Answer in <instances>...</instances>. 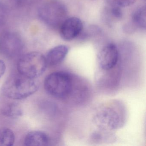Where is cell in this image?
<instances>
[{"label":"cell","mask_w":146,"mask_h":146,"mask_svg":"<svg viewBox=\"0 0 146 146\" xmlns=\"http://www.w3.org/2000/svg\"><path fill=\"white\" fill-rule=\"evenodd\" d=\"M49 142L48 136L40 131H33L28 133L24 140V144L27 146H45Z\"/></svg>","instance_id":"cell-10"},{"label":"cell","mask_w":146,"mask_h":146,"mask_svg":"<svg viewBox=\"0 0 146 146\" xmlns=\"http://www.w3.org/2000/svg\"><path fill=\"white\" fill-rule=\"evenodd\" d=\"M15 135L9 128H0V146H11L15 143Z\"/></svg>","instance_id":"cell-13"},{"label":"cell","mask_w":146,"mask_h":146,"mask_svg":"<svg viewBox=\"0 0 146 146\" xmlns=\"http://www.w3.org/2000/svg\"><path fill=\"white\" fill-rule=\"evenodd\" d=\"M110 5L117 6L120 7H126L134 4L136 0H107Z\"/></svg>","instance_id":"cell-14"},{"label":"cell","mask_w":146,"mask_h":146,"mask_svg":"<svg viewBox=\"0 0 146 146\" xmlns=\"http://www.w3.org/2000/svg\"><path fill=\"white\" fill-rule=\"evenodd\" d=\"M73 79L70 74L64 72H55L47 76L44 80L45 90L50 95L66 98L73 90Z\"/></svg>","instance_id":"cell-2"},{"label":"cell","mask_w":146,"mask_h":146,"mask_svg":"<svg viewBox=\"0 0 146 146\" xmlns=\"http://www.w3.org/2000/svg\"><path fill=\"white\" fill-rule=\"evenodd\" d=\"M67 46L59 45L50 49L45 58L47 65L55 66L60 64L64 59L68 53Z\"/></svg>","instance_id":"cell-9"},{"label":"cell","mask_w":146,"mask_h":146,"mask_svg":"<svg viewBox=\"0 0 146 146\" xmlns=\"http://www.w3.org/2000/svg\"><path fill=\"white\" fill-rule=\"evenodd\" d=\"M39 88L38 82L22 74H14L9 76L3 84L2 92L7 98L12 100L25 99L35 93Z\"/></svg>","instance_id":"cell-1"},{"label":"cell","mask_w":146,"mask_h":146,"mask_svg":"<svg viewBox=\"0 0 146 146\" xmlns=\"http://www.w3.org/2000/svg\"><path fill=\"white\" fill-rule=\"evenodd\" d=\"M1 113L4 116L15 118L22 116L23 112L20 104L16 102H12L5 105L2 108Z\"/></svg>","instance_id":"cell-11"},{"label":"cell","mask_w":146,"mask_h":146,"mask_svg":"<svg viewBox=\"0 0 146 146\" xmlns=\"http://www.w3.org/2000/svg\"><path fill=\"white\" fill-rule=\"evenodd\" d=\"M6 70V66L5 62L0 60V78H1L5 74Z\"/></svg>","instance_id":"cell-15"},{"label":"cell","mask_w":146,"mask_h":146,"mask_svg":"<svg viewBox=\"0 0 146 146\" xmlns=\"http://www.w3.org/2000/svg\"><path fill=\"white\" fill-rule=\"evenodd\" d=\"M118 59V50L117 46L112 43L103 47L97 56L99 66L104 70H109L114 68Z\"/></svg>","instance_id":"cell-5"},{"label":"cell","mask_w":146,"mask_h":146,"mask_svg":"<svg viewBox=\"0 0 146 146\" xmlns=\"http://www.w3.org/2000/svg\"><path fill=\"white\" fill-rule=\"evenodd\" d=\"M3 50L10 54H16L22 50L23 43L19 36L13 34H6L1 39Z\"/></svg>","instance_id":"cell-8"},{"label":"cell","mask_w":146,"mask_h":146,"mask_svg":"<svg viewBox=\"0 0 146 146\" xmlns=\"http://www.w3.org/2000/svg\"><path fill=\"white\" fill-rule=\"evenodd\" d=\"M82 22L78 18L72 17L66 18L59 28L62 39L66 41L72 40L77 37L82 31Z\"/></svg>","instance_id":"cell-7"},{"label":"cell","mask_w":146,"mask_h":146,"mask_svg":"<svg viewBox=\"0 0 146 146\" xmlns=\"http://www.w3.org/2000/svg\"><path fill=\"white\" fill-rule=\"evenodd\" d=\"M39 16L41 20L50 28L59 29L66 19L67 10L60 1L50 0L40 8Z\"/></svg>","instance_id":"cell-4"},{"label":"cell","mask_w":146,"mask_h":146,"mask_svg":"<svg viewBox=\"0 0 146 146\" xmlns=\"http://www.w3.org/2000/svg\"><path fill=\"white\" fill-rule=\"evenodd\" d=\"M47 66L46 58L42 54L32 52L20 58L17 67L19 74L35 79L44 73Z\"/></svg>","instance_id":"cell-3"},{"label":"cell","mask_w":146,"mask_h":146,"mask_svg":"<svg viewBox=\"0 0 146 146\" xmlns=\"http://www.w3.org/2000/svg\"><path fill=\"white\" fill-rule=\"evenodd\" d=\"M95 120L97 124L102 127L110 129L119 128L122 124L120 115L113 108H104L98 112L95 117Z\"/></svg>","instance_id":"cell-6"},{"label":"cell","mask_w":146,"mask_h":146,"mask_svg":"<svg viewBox=\"0 0 146 146\" xmlns=\"http://www.w3.org/2000/svg\"><path fill=\"white\" fill-rule=\"evenodd\" d=\"M146 7L142 6L137 8L133 13L132 20L137 27L142 29H146Z\"/></svg>","instance_id":"cell-12"}]
</instances>
